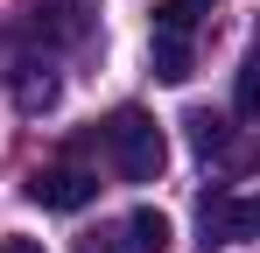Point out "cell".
<instances>
[{
	"mask_svg": "<svg viewBox=\"0 0 260 253\" xmlns=\"http://www.w3.org/2000/svg\"><path fill=\"white\" fill-rule=\"evenodd\" d=\"M106 155H113V169H120L127 183H155V176L169 169V141H162V126L148 120L141 106H120V113L106 120Z\"/></svg>",
	"mask_w": 260,
	"mask_h": 253,
	"instance_id": "obj_1",
	"label": "cell"
},
{
	"mask_svg": "<svg viewBox=\"0 0 260 253\" xmlns=\"http://www.w3.org/2000/svg\"><path fill=\"white\" fill-rule=\"evenodd\" d=\"M28 197H36L43 211H85L91 197H99V176L78 169V162H49V169L28 176Z\"/></svg>",
	"mask_w": 260,
	"mask_h": 253,
	"instance_id": "obj_2",
	"label": "cell"
},
{
	"mask_svg": "<svg viewBox=\"0 0 260 253\" xmlns=\"http://www.w3.org/2000/svg\"><path fill=\"white\" fill-rule=\"evenodd\" d=\"M28 36L36 42H85L91 36V0H36L28 7Z\"/></svg>",
	"mask_w": 260,
	"mask_h": 253,
	"instance_id": "obj_3",
	"label": "cell"
},
{
	"mask_svg": "<svg viewBox=\"0 0 260 253\" xmlns=\"http://www.w3.org/2000/svg\"><path fill=\"white\" fill-rule=\"evenodd\" d=\"M155 78L162 84H183L190 71H197V56H190V28H155Z\"/></svg>",
	"mask_w": 260,
	"mask_h": 253,
	"instance_id": "obj_4",
	"label": "cell"
},
{
	"mask_svg": "<svg viewBox=\"0 0 260 253\" xmlns=\"http://www.w3.org/2000/svg\"><path fill=\"white\" fill-rule=\"evenodd\" d=\"M14 106H21V113H49V106H56V71L28 56V64L14 71Z\"/></svg>",
	"mask_w": 260,
	"mask_h": 253,
	"instance_id": "obj_5",
	"label": "cell"
},
{
	"mask_svg": "<svg viewBox=\"0 0 260 253\" xmlns=\"http://www.w3.org/2000/svg\"><path fill=\"white\" fill-rule=\"evenodd\" d=\"M183 126H190V148H197L204 162H225V155H232V126L218 120V113L190 106V113H183Z\"/></svg>",
	"mask_w": 260,
	"mask_h": 253,
	"instance_id": "obj_6",
	"label": "cell"
},
{
	"mask_svg": "<svg viewBox=\"0 0 260 253\" xmlns=\"http://www.w3.org/2000/svg\"><path fill=\"white\" fill-rule=\"evenodd\" d=\"M225 218H232V190H204V204H197V232H204L197 246H204V253L232 246V225H225Z\"/></svg>",
	"mask_w": 260,
	"mask_h": 253,
	"instance_id": "obj_7",
	"label": "cell"
},
{
	"mask_svg": "<svg viewBox=\"0 0 260 253\" xmlns=\"http://www.w3.org/2000/svg\"><path fill=\"white\" fill-rule=\"evenodd\" d=\"M127 239H134V253H169L176 232H169V218H162L155 204H141V211L127 218Z\"/></svg>",
	"mask_w": 260,
	"mask_h": 253,
	"instance_id": "obj_8",
	"label": "cell"
},
{
	"mask_svg": "<svg viewBox=\"0 0 260 253\" xmlns=\"http://www.w3.org/2000/svg\"><path fill=\"white\" fill-rule=\"evenodd\" d=\"M232 113L239 120H260V56L239 64V84H232Z\"/></svg>",
	"mask_w": 260,
	"mask_h": 253,
	"instance_id": "obj_9",
	"label": "cell"
},
{
	"mask_svg": "<svg viewBox=\"0 0 260 253\" xmlns=\"http://www.w3.org/2000/svg\"><path fill=\"white\" fill-rule=\"evenodd\" d=\"M225 225H232V246L239 239H260V197H232V218Z\"/></svg>",
	"mask_w": 260,
	"mask_h": 253,
	"instance_id": "obj_10",
	"label": "cell"
},
{
	"mask_svg": "<svg viewBox=\"0 0 260 253\" xmlns=\"http://www.w3.org/2000/svg\"><path fill=\"white\" fill-rule=\"evenodd\" d=\"M78 253H134V239H120V232H91V239H78Z\"/></svg>",
	"mask_w": 260,
	"mask_h": 253,
	"instance_id": "obj_11",
	"label": "cell"
},
{
	"mask_svg": "<svg viewBox=\"0 0 260 253\" xmlns=\"http://www.w3.org/2000/svg\"><path fill=\"white\" fill-rule=\"evenodd\" d=\"M0 253H43V239H21L14 232V239H0Z\"/></svg>",
	"mask_w": 260,
	"mask_h": 253,
	"instance_id": "obj_12",
	"label": "cell"
},
{
	"mask_svg": "<svg viewBox=\"0 0 260 253\" xmlns=\"http://www.w3.org/2000/svg\"><path fill=\"white\" fill-rule=\"evenodd\" d=\"M190 7H197V14H204V7H211V0H190Z\"/></svg>",
	"mask_w": 260,
	"mask_h": 253,
	"instance_id": "obj_13",
	"label": "cell"
}]
</instances>
